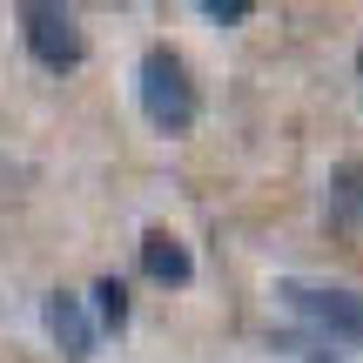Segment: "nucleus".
Wrapping results in <instances>:
<instances>
[{
    "mask_svg": "<svg viewBox=\"0 0 363 363\" xmlns=\"http://www.w3.org/2000/svg\"><path fill=\"white\" fill-rule=\"evenodd\" d=\"M323 216H330V229H363V162H337L330 169Z\"/></svg>",
    "mask_w": 363,
    "mask_h": 363,
    "instance_id": "obj_6",
    "label": "nucleus"
},
{
    "mask_svg": "<svg viewBox=\"0 0 363 363\" xmlns=\"http://www.w3.org/2000/svg\"><path fill=\"white\" fill-rule=\"evenodd\" d=\"M142 276H148V283H162V289H189L195 283L189 242H182L175 229H148L142 235Z\"/></svg>",
    "mask_w": 363,
    "mask_h": 363,
    "instance_id": "obj_5",
    "label": "nucleus"
},
{
    "mask_svg": "<svg viewBox=\"0 0 363 363\" xmlns=\"http://www.w3.org/2000/svg\"><path fill=\"white\" fill-rule=\"evenodd\" d=\"M40 323H48V337L61 343V357H67V363H88V357H94V316L81 310V296L54 289V296L40 303Z\"/></svg>",
    "mask_w": 363,
    "mask_h": 363,
    "instance_id": "obj_4",
    "label": "nucleus"
},
{
    "mask_svg": "<svg viewBox=\"0 0 363 363\" xmlns=\"http://www.w3.org/2000/svg\"><path fill=\"white\" fill-rule=\"evenodd\" d=\"M276 296H283L310 330H323V337H337V343H363V296H357V289H323V283L283 276Z\"/></svg>",
    "mask_w": 363,
    "mask_h": 363,
    "instance_id": "obj_3",
    "label": "nucleus"
},
{
    "mask_svg": "<svg viewBox=\"0 0 363 363\" xmlns=\"http://www.w3.org/2000/svg\"><path fill=\"white\" fill-rule=\"evenodd\" d=\"M357 74H363V48H357Z\"/></svg>",
    "mask_w": 363,
    "mask_h": 363,
    "instance_id": "obj_10",
    "label": "nucleus"
},
{
    "mask_svg": "<svg viewBox=\"0 0 363 363\" xmlns=\"http://www.w3.org/2000/svg\"><path fill=\"white\" fill-rule=\"evenodd\" d=\"M276 350H303V363H337V357H323V350H310L303 337H276Z\"/></svg>",
    "mask_w": 363,
    "mask_h": 363,
    "instance_id": "obj_9",
    "label": "nucleus"
},
{
    "mask_svg": "<svg viewBox=\"0 0 363 363\" xmlns=\"http://www.w3.org/2000/svg\"><path fill=\"white\" fill-rule=\"evenodd\" d=\"M135 101H142V115H148L155 135H189L195 121H202V88H195L189 61H182L175 48H162V40L135 61Z\"/></svg>",
    "mask_w": 363,
    "mask_h": 363,
    "instance_id": "obj_1",
    "label": "nucleus"
},
{
    "mask_svg": "<svg viewBox=\"0 0 363 363\" xmlns=\"http://www.w3.org/2000/svg\"><path fill=\"white\" fill-rule=\"evenodd\" d=\"M202 13H208V21H222V27H235V21L256 13V0H202Z\"/></svg>",
    "mask_w": 363,
    "mask_h": 363,
    "instance_id": "obj_8",
    "label": "nucleus"
},
{
    "mask_svg": "<svg viewBox=\"0 0 363 363\" xmlns=\"http://www.w3.org/2000/svg\"><path fill=\"white\" fill-rule=\"evenodd\" d=\"M94 323L101 330H128V283H121V276H101V283H94Z\"/></svg>",
    "mask_w": 363,
    "mask_h": 363,
    "instance_id": "obj_7",
    "label": "nucleus"
},
{
    "mask_svg": "<svg viewBox=\"0 0 363 363\" xmlns=\"http://www.w3.org/2000/svg\"><path fill=\"white\" fill-rule=\"evenodd\" d=\"M13 21H21V48L34 54L48 74H74V67L88 61V34H81L74 7H48V0H27Z\"/></svg>",
    "mask_w": 363,
    "mask_h": 363,
    "instance_id": "obj_2",
    "label": "nucleus"
}]
</instances>
